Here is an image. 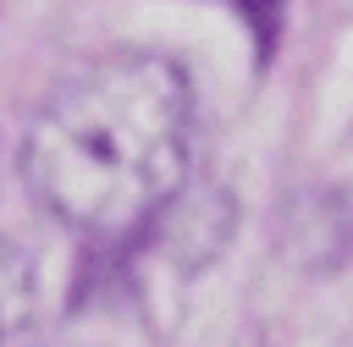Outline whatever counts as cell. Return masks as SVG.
<instances>
[{"label":"cell","instance_id":"1","mask_svg":"<svg viewBox=\"0 0 353 347\" xmlns=\"http://www.w3.org/2000/svg\"><path fill=\"white\" fill-rule=\"evenodd\" d=\"M193 88L171 55L110 50L66 72L28 121V193L83 237H132L188 187Z\"/></svg>","mask_w":353,"mask_h":347},{"label":"cell","instance_id":"2","mask_svg":"<svg viewBox=\"0 0 353 347\" xmlns=\"http://www.w3.org/2000/svg\"><path fill=\"white\" fill-rule=\"evenodd\" d=\"M39 314V275L33 259L0 237V347H17V336L33 325Z\"/></svg>","mask_w":353,"mask_h":347},{"label":"cell","instance_id":"3","mask_svg":"<svg viewBox=\"0 0 353 347\" xmlns=\"http://www.w3.org/2000/svg\"><path fill=\"white\" fill-rule=\"evenodd\" d=\"M336 347H353V330H347V336H342V341H336Z\"/></svg>","mask_w":353,"mask_h":347}]
</instances>
